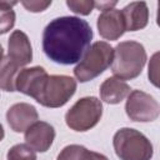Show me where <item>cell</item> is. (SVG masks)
Wrapping results in <instances>:
<instances>
[{
  "label": "cell",
  "mask_w": 160,
  "mask_h": 160,
  "mask_svg": "<svg viewBox=\"0 0 160 160\" xmlns=\"http://www.w3.org/2000/svg\"><path fill=\"white\" fill-rule=\"evenodd\" d=\"M21 5L31 12H40L46 10L50 5H51V0L50 1H21Z\"/></svg>",
  "instance_id": "obj_20"
},
{
  "label": "cell",
  "mask_w": 160,
  "mask_h": 160,
  "mask_svg": "<svg viewBox=\"0 0 160 160\" xmlns=\"http://www.w3.org/2000/svg\"><path fill=\"white\" fill-rule=\"evenodd\" d=\"M68 8L79 15H89L94 8H95V1L92 0H68L66 1Z\"/></svg>",
  "instance_id": "obj_19"
},
{
  "label": "cell",
  "mask_w": 160,
  "mask_h": 160,
  "mask_svg": "<svg viewBox=\"0 0 160 160\" xmlns=\"http://www.w3.org/2000/svg\"><path fill=\"white\" fill-rule=\"evenodd\" d=\"M16 4V1L0 0V35L6 34L14 28L16 15L12 8Z\"/></svg>",
  "instance_id": "obj_17"
},
{
  "label": "cell",
  "mask_w": 160,
  "mask_h": 160,
  "mask_svg": "<svg viewBox=\"0 0 160 160\" xmlns=\"http://www.w3.org/2000/svg\"><path fill=\"white\" fill-rule=\"evenodd\" d=\"M102 116V104L95 96L79 99L65 114L66 125L74 131H88L92 129Z\"/></svg>",
  "instance_id": "obj_6"
},
{
  "label": "cell",
  "mask_w": 160,
  "mask_h": 160,
  "mask_svg": "<svg viewBox=\"0 0 160 160\" xmlns=\"http://www.w3.org/2000/svg\"><path fill=\"white\" fill-rule=\"evenodd\" d=\"M145 62L146 51L142 44L132 40L121 41L114 48L111 71L122 81L132 80L141 74Z\"/></svg>",
  "instance_id": "obj_2"
},
{
  "label": "cell",
  "mask_w": 160,
  "mask_h": 160,
  "mask_svg": "<svg viewBox=\"0 0 160 160\" xmlns=\"http://www.w3.org/2000/svg\"><path fill=\"white\" fill-rule=\"evenodd\" d=\"M116 1H100V2H95V8L100 9V10H109V9H114V6L116 5Z\"/></svg>",
  "instance_id": "obj_21"
},
{
  "label": "cell",
  "mask_w": 160,
  "mask_h": 160,
  "mask_svg": "<svg viewBox=\"0 0 160 160\" xmlns=\"http://www.w3.org/2000/svg\"><path fill=\"white\" fill-rule=\"evenodd\" d=\"M130 86L118 79V78H108L102 81V84L100 85L99 92H100V99L106 102V104H119L121 102L130 92Z\"/></svg>",
  "instance_id": "obj_14"
},
{
  "label": "cell",
  "mask_w": 160,
  "mask_h": 160,
  "mask_svg": "<svg viewBox=\"0 0 160 160\" xmlns=\"http://www.w3.org/2000/svg\"><path fill=\"white\" fill-rule=\"evenodd\" d=\"M46 78L48 72L42 66L21 69L15 80V89L16 91H20L32 99H36Z\"/></svg>",
  "instance_id": "obj_8"
},
{
  "label": "cell",
  "mask_w": 160,
  "mask_h": 160,
  "mask_svg": "<svg viewBox=\"0 0 160 160\" xmlns=\"http://www.w3.org/2000/svg\"><path fill=\"white\" fill-rule=\"evenodd\" d=\"M56 160H109V159L100 152L88 150L82 145L71 144L65 146L60 151Z\"/></svg>",
  "instance_id": "obj_15"
},
{
  "label": "cell",
  "mask_w": 160,
  "mask_h": 160,
  "mask_svg": "<svg viewBox=\"0 0 160 160\" xmlns=\"http://www.w3.org/2000/svg\"><path fill=\"white\" fill-rule=\"evenodd\" d=\"M2 55H4V49H2V46H1V44H0V61H1L2 58H4Z\"/></svg>",
  "instance_id": "obj_23"
},
{
  "label": "cell",
  "mask_w": 160,
  "mask_h": 160,
  "mask_svg": "<svg viewBox=\"0 0 160 160\" xmlns=\"http://www.w3.org/2000/svg\"><path fill=\"white\" fill-rule=\"evenodd\" d=\"M92 35V29L86 20L78 16L56 18L44 29V54L60 65L76 64L90 48Z\"/></svg>",
  "instance_id": "obj_1"
},
{
  "label": "cell",
  "mask_w": 160,
  "mask_h": 160,
  "mask_svg": "<svg viewBox=\"0 0 160 160\" xmlns=\"http://www.w3.org/2000/svg\"><path fill=\"white\" fill-rule=\"evenodd\" d=\"M114 48L105 41L94 42L74 69V75L80 82L91 81L102 74L111 64Z\"/></svg>",
  "instance_id": "obj_4"
},
{
  "label": "cell",
  "mask_w": 160,
  "mask_h": 160,
  "mask_svg": "<svg viewBox=\"0 0 160 160\" xmlns=\"http://www.w3.org/2000/svg\"><path fill=\"white\" fill-rule=\"evenodd\" d=\"M4 138H5V130H4V128H2V125H1V122H0V141H1Z\"/></svg>",
  "instance_id": "obj_22"
},
{
  "label": "cell",
  "mask_w": 160,
  "mask_h": 160,
  "mask_svg": "<svg viewBox=\"0 0 160 160\" xmlns=\"http://www.w3.org/2000/svg\"><path fill=\"white\" fill-rule=\"evenodd\" d=\"M20 71V66L8 56L0 61V89L4 91H16L15 80Z\"/></svg>",
  "instance_id": "obj_16"
},
{
  "label": "cell",
  "mask_w": 160,
  "mask_h": 160,
  "mask_svg": "<svg viewBox=\"0 0 160 160\" xmlns=\"http://www.w3.org/2000/svg\"><path fill=\"white\" fill-rule=\"evenodd\" d=\"M55 139V129L45 121H36L25 130V142L34 151L45 152Z\"/></svg>",
  "instance_id": "obj_10"
},
{
  "label": "cell",
  "mask_w": 160,
  "mask_h": 160,
  "mask_svg": "<svg viewBox=\"0 0 160 160\" xmlns=\"http://www.w3.org/2000/svg\"><path fill=\"white\" fill-rule=\"evenodd\" d=\"M8 58L20 68L31 62L32 49L28 35L21 30H14L8 41Z\"/></svg>",
  "instance_id": "obj_12"
},
{
  "label": "cell",
  "mask_w": 160,
  "mask_h": 160,
  "mask_svg": "<svg viewBox=\"0 0 160 160\" xmlns=\"http://www.w3.org/2000/svg\"><path fill=\"white\" fill-rule=\"evenodd\" d=\"M96 26L100 36L110 41L118 40L126 31L122 12L118 9L104 10L98 18Z\"/></svg>",
  "instance_id": "obj_9"
},
{
  "label": "cell",
  "mask_w": 160,
  "mask_h": 160,
  "mask_svg": "<svg viewBox=\"0 0 160 160\" xmlns=\"http://www.w3.org/2000/svg\"><path fill=\"white\" fill-rule=\"evenodd\" d=\"M126 31H138L144 29L149 22V9L145 1H132L122 10Z\"/></svg>",
  "instance_id": "obj_13"
},
{
  "label": "cell",
  "mask_w": 160,
  "mask_h": 160,
  "mask_svg": "<svg viewBox=\"0 0 160 160\" xmlns=\"http://www.w3.org/2000/svg\"><path fill=\"white\" fill-rule=\"evenodd\" d=\"M6 160H36V154L26 144H16L9 149Z\"/></svg>",
  "instance_id": "obj_18"
},
{
  "label": "cell",
  "mask_w": 160,
  "mask_h": 160,
  "mask_svg": "<svg viewBox=\"0 0 160 160\" xmlns=\"http://www.w3.org/2000/svg\"><path fill=\"white\" fill-rule=\"evenodd\" d=\"M125 111L128 118L132 121L149 122L158 119L160 106L158 100L150 94L141 90H132L128 95Z\"/></svg>",
  "instance_id": "obj_7"
},
{
  "label": "cell",
  "mask_w": 160,
  "mask_h": 160,
  "mask_svg": "<svg viewBox=\"0 0 160 160\" xmlns=\"http://www.w3.org/2000/svg\"><path fill=\"white\" fill-rule=\"evenodd\" d=\"M6 120L11 130L22 132L39 120V114L35 106L28 102H16L8 109Z\"/></svg>",
  "instance_id": "obj_11"
},
{
  "label": "cell",
  "mask_w": 160,
  "mask_h": 160,
  "mask_svg": "<svg viewBox=\"0 0 160 160\" xmlns=\"http://www.w3.org/2000/svg\"><path fill=\"white\" fill-rule=\"evenodd\" d=\"M112 145L120 160H150L154 154L150 140L131 128L119 129L112 138Z\"/></svg>",
  "instance_id": "obj_3"
},
{
  "label": "cell",
  "mask_w": 160,
  "mask_h": 160,
  "mask_svg": "<svg viewBox=\"0 0 160 160\" xmlns=\"http://www.w3.org/2000/svg\"><path fill=\"white\" fill-rule=\"evenodd\" d=\"M76 91V80L68 75H48L36 101L45 108L64 106Z\"/></svg>",
  "instance_id": "obj_5"
}]
</instances>
